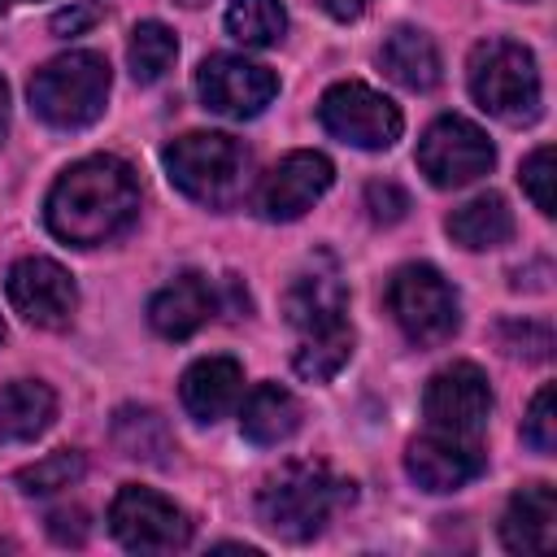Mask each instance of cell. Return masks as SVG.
Returning a JSON list of instances; mask_svg holds the SVG:
<instances>
[{
    "label": "cell",
    "instance_id": "cell-7",
    "mask_svg": "<svg viewBox=\"0 0 557 557\" xmlns=\"http://www.w3.org/2000/svg\"><path fill=\"white\" fill-rule=\"evenodd\" d=\"M318 122L326 126V135H335V139H344L352 148H366V152L392 148L400 139V131H405L400 109L383 91H374V87H366L357 78L335 83V87L322 91Z\"/></svg>",
    "mask_w": 557,
    "mask_h": 557
},
{
    "label": "cell",
    "instance_id": "cell-19",
    "mask_svg": "<svg viewBox=\"0 0 557 557\" xmlns=\"http://www.w3.org/2000/svg\"><path fill=\"white\" fill-rule=\"evenodd\" d=\"M57 418V392L39 379H17L0 387V444H30Z\"/></svg>",
    "mask_w": 557,
    "mask_h": 557
},
{
    "label": "cell",
    "instance_id": "cell-30",
    "mask_svg": "<svg viewBox=\"0 0 557 557\" xmlns=\"http://www.w3.org/2000/svg\"><path fill=\"white\" fill-rule=\"evenodd\" d=\"M522 191L531 196V205L553 218V148H535L527 161H522Z\"/></svg>",
    "mask_w": 557,
    "mask_h": 557
},
{
    "label": "cell",
    "instance_id": "cell-18",
    "mask_svg": "<svg viewBox=\"0 0 557 557\" xmlns=\"http://www.w3.org/2000/svg\"><path fill=\"white\" fill-rule=\"evenodd\" d=\"M287 322L296 331H326V326H339L344 313H348V292L344 283L331 274V270H313V274H296V283L287 287Z\"/></svg>",
    "mask_w": 557,
    "mask_h": 557
},
{
    "label": "cell",
    "instance_id": "cell-17",
    "mask_svg": "<svg viewBox=\"0 0 557 557\" xmlns=\"http://www.w3.org/2000/svg\"><path fill=\"white\" fill-rule=\"evenodd\" d=\"M239 392H244V370L235 357H200L183 370L178 383V400L196 422H218L222 413H231Z\"/></svg>",
    "mask_w": 557,
    "mask_h": 557
},
{
    "label": "cell",
    "instance_id": "cell-16",
    "mask_svg": "<svg viewBox=\"0 0 557 557\" xmlns=\"http://www.w3.org/2000/svg\"><path fill=\"white\" fill-rule=\"evenodd\" d=\"M500 544L509 553H553L557 544V496L548 483H531L509 496L500 518Z\"/></svg>",
    "mask_w": 557,
    "mask_h": 557
},
{
    "label": "cell",
    "instance_id": "cell-26",
    "mask_svg": "<svg viewBox=\"0 0 557 557\" xmlns=\"http://www.w3.org/2000/svg\"><path fill=\"white\" fill-rule=\"evenodd\" d=\"M226 30L248 48H270L287 30V9L283 0H231Z\"/></svg>",
    "mask_w": 557,
    "mask_h": 557
},
{
    "label": "cell",
    "instance_id": "cell-27",
    "mask_svg": "<svg viewBox=\"0 0 557 557\" xmlns=\"http://www.w3.org/2000/svg\"><path fill=\"white\" fill-rule=\"evenodd\" d=\"M83 474H87V457L78 448H57V453L39 457L35 466H22L17 470V487L26 496H48V492L74 487Z\"/></svg>",
    "mask_w": 557,
    "mask_h": 557
},
{
    "label": "cell",
    "instance_id": "cell-14",
    "mask_svg": "<svg viewBox=\"0 0 557 557\" xmlns=\"http://www.w3.org/2000/svg\"><path fill=\"white\" fill-rule=\"evenodd\" d=\"M487 466V457L479 453V444H470L466 435H422L409 444L405 453V470L422 492H453L466 487L470 479H479Z\"/></svg>",
    "mask_w": 557,
    "mask_h": 557
},
{
    "label": "cell",
    "instance_id": "cell-28",
    "mask_svg": "<svg viewBox=\"0 0 557 557\" xmlns=\"http://www.w3.org/2000/svg\"><path fill=\"white\" fill-rule=\"evenodd\" d=\"M522 444L540 457H548L557 448V392H553V383H544L535 392V400L522 418Z\"/></svg>",
    "mask_w": 557,
    "mask_h": 557
},
{
    "label": "cell",
    "instance_id": "cell-2",
    "mask_svg": "<svg viewBox=\"0 0 557 557\" xmlns=\"http://www.w3.org/2000/svg\"><path fill=\"white\" fill-rule=\"evenodd\" d=\"M352 496H357L352 479H339L326 461H287L257 492V518L270 535L287 540V544H305Z\"/></svg>",
    "mask_w": 557,
    "mask_h": 557
},
{
    "label": "cell",
    "instance_id": "cell-8",
    "mask_svg": "<svg viewBox=\"0 0 557 557\" xmlns=\"http://www.w3.org/2000/svg\"><path fill=\"white\" fill-rule=\"evenodd\" d=\"M492 165H496V148L483 135V126H474L470 117L444 113L418 139V170L431 178V187H444V191L466 187L483 178Z\"/></svg>",
    "mask_w": 557,
    "mask_h": 557
},
{
    "label": "cell",
    "instance_id": "cell-15",
    "mask_svg": "<svg viewBox=\"0 0 557 557\" xmlns=\"http://www.w3.org/2000/svg\"><path fill=\"white\" fill-rule=\"evenodd\" d=\"M213 309H218V296H213L209 278L187 270V274H178L174 283H165L148 300V322L165 339H187V335H196L213 318Z\"/></svg>",
    "mask_w": 557,
    "mask_h": 557
},
{
    "label": "cell",
    "instance_id": "cell-34",
    "mask_svg": "<svg viewBox=\"0 0 557 557\" xmlns=\"http://www.w3.org/2000/svg\"><path fill=\"white\" fill-rule=\"evenodd\" d=\"M318 4H322V9H326L335 22H357V17H361V13H366L374 0H318Z\"/></svg>",
    "mask_w": 557,
    "mask_h": 557
},
{
    "label": "cell",
    "instance_id": "cell-4",
    "mask_svg": "<svg viewBox=\"0 0 557 557\" xmlns=\"http://www.w3.org/2000/svg\"><path fill=\"white\" fill-rule=\"evenodd\" d=\"M26 96H30L35 117L57 126V131L91 126L109 100V61L100 52H87V48L52 57L48 65L35 70Z\"/></svg>",
    "mask_w": 557,
    "mask_h": 557
},
{
    "label": "cell",
    "instance_id": "cell-37",
    "mask_svg": "<svg viewBox=\"0 0 557 557\" xmlns=\"http://www.w3.org/2000/svg\"><path fill=\"white\" fill-rule=\"evenodd\" d=\"M178 4H187V9H200V4H209V0H178Z\"/></svg>",
    "mask_w": 557,
    "mask_h": 557
},
{
    "label": "cell",
    "instance_id": "cell-35",
    "mask_svg": "<svg viewBox=\"0 0 557 557\" xmlns=\"http://www.w3.org/2000/svg\"><path fill=\"white\" fill-rule=\"evenodd\" d=\"M4 131H9V87L0 78V139H4Z\"/></svg>",
    "mask_w": 557,
    "mask_h": 557
},
{
    "label": "cell",
    "instance_id": "cell-9",
    "mask_svg": "<svg viewBox=\"0 0 557 557\" xmlns=\"http://www.w3.org/2000/svg\"><path fill=\"white\" fill-rule=\"evenodd\" d=\"M109 531L131 553H174V548H183L191 540L187 513L170 496H161L152 487H139V483H126L113 496Z\"/></svg>",
    "mask_w": 557,
    "mask_h": 557
},
{
    "label": "cell",
    "instance_id": "cell-12",
    "mask_svg": "<svg viewBox=\"0 0 557 557\" xmlns=\"http://www.w3.org/2000/svg\"><path fill=\"white\" fill-rule=\"evenodd\" d=\"M196 91H200L205 109L244 122V117H257V113L274 100L278 78H274V70H265V65H257V61L218 52V57L200 61V70H196Z\"/></svg>",
    "mask_w": 557,
    "mask_h": 557
},
{
    "label": "cell",
    "instance_id": "cell-29",
    "mask_svg": "<svg viewBox=\"0 0 557 557\" xmlns=\"http://www.w3.org/2000/svg\"><path fill=\"white\" fill-rule=\"evenodd\" d=\"M496 339H500V348L509 357H522V361H548V352H553V326L548 322H535V318L500 322Z\"/></svg>",
    "mask_w": 557,
    "mask_h": 557
},
{
    "label": "cell",
    "instance_id": "cell-23",
    "mask_svg": "<svg viewBox=\"0 0 557 557\" xmlns=\"http://www.w3.org/2000/svg\"><path fill=\"white\" fill-rule=\"evenodd\" d=\"M113 444L122 448V457H135L148 466H161L174 453V435H170L165 418L148 405H122L113 413Z\"/></svg>",
    "mask_w": 557,
    "mask_h": 557
},
{
    "label": "cell",
    "instance_id": "cell-10",
    "mask_svg": "<svg viewBox=\"0 0 557 557\" xmlns=\"http://www.w3.org/2000/svg\"><path fill=\"white\" fill-rule=\"evenodd\" d=\"M4 292H9L13 313H22V322L44 326V331L65 326L74 318V309H78V287H74L70 270L57 265L52 257L13 261L9 278H4Z\"/></svg>",
    "mask_w": 557,
    "mask_h": 557
},
{
    "label": "cell",
    "instance_id": "cell-3",
    "mask_svg": "<svg viewBox=\"0 0 557 557\" xmlns=\"http://www.w3.org/2000/svg\"><path fill=\"white\" fill-rule=\"evenodd\" d=\"M165 174L187 200L231 209L248 196L252 152L226 131H187L165 148Z\"/></svg>",
    "mask_w": 557,
    "mask_h": 557
},
{
    "label": "cell",
    "instance_id": "cell-6",
    "mask_svg": "<svg viewBox=\"0 0 557 557\" xmlns=\"http://www.w3.org/2000/svg\"><path fill=\"white\" fill-rule=\"evenodd\" d=\"M387 309L396 318V326L405 331L409 344L418 348H435L444 339L457 335L461 326V305L457 292L448 287V278L435 265H400L387 283Z\"/></svg>",
    "mask_w": 557,
    "mask_h": 557
},
{
    "label": "cell",
    "instance_id": "cell-22",
    "mask_svg": "<svg viewBox=\"0 0 557 557\" xmlns=\"http://www.w3.org/2000/svg\"><path fill=\"white\" fill-rule=\"evenodd\" d=\"M444 231L453 235V244L470 248V252H487V248H500L513 239V213L505 205V196L496 191H483L466 205H457L444 222Z\"/></svg>",
    "mask_w": 557,
    "mask_h": 557
},
{
    "label": "cell",
    "instance_id": "cell-20",
    "mask_svg": "<svg viewBox=\"0 0 557 557\" xmlns=\"http://www.w3.org/2000/svg\"><path fill=\"white\" fill-rule=\"evenodd\" d=\"M300 418H305V409H300V400H296L287 387H278V383H257V387L248 392L244 409H239V431H244L252 444L270 448V444L292 440L296 426H300Z\"/></svg>",
    "mask_w": 557,
    "mask_h": 557
},
{
    "label": "cell",
    "instance_id": "cell-32",
    "mask_svg": "<svg viewBox=\"0 0 557 557\" xmlns=\"http://www.w3.org/2000/svg\"><path fill=\"white\" fill-rule=\"evenodd\" d=\"M48 535H52L57 544H83V540H87V509H78V505L52 509V513H48Z\"/></svg>",
    "mask_w": 557,
    "mask_h": 557
},
{
    "label": "cell",
    "instance_id": "cell-21",
    "mask_svg": "<svg viewBox=\"0 0 557 557\" xmlns=\"http://www.w3.org/2000/svg\"><path fill=\"white\" fill-rule=\"evenodd\" d=\"M379 65L392 83L409 87V91H431L440 83V52L431 44V35L413 30V26H396L383 48H379Z\"/></svg>",
    "mask_w": 557,
    "mask_h": 557
},
{
    "label": "cell",
    "instance_id": "cell-1",
    "mask_svg": "<svg viewBox=\"0 0 557 557\" xmlns=\"http://www.w3.org/2000/svg\"><path fill=\"white\" fill-rule=\"evenodd\" d=\"M139 213V183L122 157H83L48 191L44 218L61 244L96 248L117 239Z\"/></svg>",
    "mask_w": 557,
    "mask_h": 557
},
{
    "label": "cell",
    "instance_id": "cell-11",
    "mask_svg": "<svg viewBox=\"0 0 557 557\" xmlns=\"http://www.w3.org/2000/svg\"><path fill=\"white\" fill-rule=\"evenodd\" d=\"M422 413L444 435H466V440L479 435V426L492 413L487 374L474 361H453V366L435 370L426 392H422Z\"/></svg>",
    "mask_w": 557,
    "mask_h": 557
},
{
    "label": "cell",
    "instance_id": "cell-25",
    "mask_svg": "<svg viewBox=\"0 0 557 557\" xmlns=\"http://www.w3.org/2000/svg\"><path fill=\"white\" fill-rule=\"evenodd\" d=\"M178 57V39L165 22H139L131 30V44H126V65H131V78L135 83H157L165 78V70L174 65Z\"/></svg>",
    "mask_w": 557,
    "mask_h": 557
},
{
    "label": "cell",
    "instance_id": "cell-36",
    "mask_svg": "<svg viewBox=\"0 0 557 557\" xmlns=\"http://www.w3.org/2000/svg\"><path fill=\"white\" fill-rule=\"evenodd\" d=\"M17 4H26V0H0V13H9V9H17Z\"/></svg>",
    "mask_w": 557,
    "mask_h": 557
},
{
    "label": "cell",
    "instance_id": "cell-38",
    "mask_svg": "<svg viewBox=\"0 0 557 557\" xmlns=\"http://www.w3.org/2000/svg\"><path fill=\"white\" fill-rule=\"evenodd\" d=\"M0 339H4V322H0Z\"/></svg>",
    "mask_w": 557,
    "mask_h": 557
},
{
    "label": "cell",
    "instance_id": "cell-5",
    "mask_svg": "<svg viewBox=\"0 0 557 557\" xmlns=\"http://www.w3.org/2000/svg\"><path fill=\"white\" fill-rule=\"evenodd\" d=\"M466 83L470 96L483 113L522 126L540 117V70L531 48H522L518 39H483L470 52L466 65Z\"/></svg>",
    "mask_w": 557,
    "mask_h": 557
},
{
    "label": "cell",
    "instance_id": "cell-33",
    "mask_svg": "<svg viewBox=\"0 0 557 557\" xmlns=\"http://www.w3.org/2000/svg\"><path fill=\"white\" fill-rule=\"evenodd\" d=\"M96 17H100V4L83 0V4H70V9L52 13V30H57V35H78V30H87Z\"/></svg>",
    "mask_w": 557,
    "mask_h": 557
},
{
    "label": "cell",
    "instance_id": "cell-31",
    "mask_svg": "<svg viewBox=\"0 0 557 557\" xmlns=\"http://www.w3.org/2000/svg\"><path fill=\"white\" fill-rule=\"evenodd\" d=\"M366 213H370V222H379V226H396V222L409 213V191H405L400 183L374 178V183L366 187Z\"/></svg>",
    "mask_w": 557,
    "mask_h": 557
},
{
    "label": "cell",
    "instance_id": "cell-13",
    "mask_svg": "<svg viewBox=\"0 0 557 557\" xmlns=\"http://www.w3.org/2000/svg\"><path fill=\"white\" fill-rule=\"evenodd\" d=\"M335 178V165L313 152V148H300V152H287L257 187V213L265 222H296L300 213H309L326 187Z\"/></svg>",
    "mask_w": 557,
    "mask_h": 557
},
{
    "label": "cell",
    "instance_id": "cell-24",
    "mask_svg": "<svg viewBox=\"0 0 557 557\" xmlns=\"http://www.w3.org/2000/svg\"><path fill=\"white\" fill-rule=\"evenodd\" d=\"M352 357V326L339 322V326H326V331H309L292 357L296 374L309 379V383H326L335 379Z\"/></svg>",
    "mask_w": 557,
    "mask_h": 557
}]
</instances>
